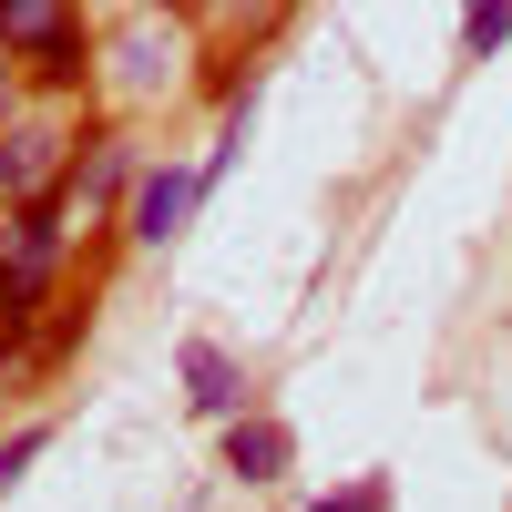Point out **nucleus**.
I'll return each instance as SVG.
<instances>
[{
    "mask_svg": "<svg viewBox=\"0 0 512 512\" xmlns=\"http://www.w3.org/2000/svg\"><path fill=\"white\" fill-rule=\"evenodd\" d=\"M512 41V0H461V62H492Z\"/></svg>",
    "mask_w": 512,
    "mask_h": 512,
    "instance_id": "nucleus-8",
    "label": "nucleus"
},
{
    "mask_svg": "<svg viewBox=\"0 0 512 512\" xmlns=\"http://www.w3.org/2000/svg\"><path fill=\"white\" fill-rule=\"evenodd\" d=\"M0 52L31 72V93H93V21L82 0H0Z\"/></svg>",
    "mask_w": 512,
    "mask_h": 512,
    "instance_id": "nucleus-2",
    "label": "nucleus"
},
{
    "mask_svg": "<svg viewBox=\"0 0 512 512\" xmlns=\"http://www.w3.org/2000/svg\"><path fill=\"white\" fill-rule=\"evenodd\" d=\"M41 451H52V420H21V431H11V441H0V502H11V492H21V472H31V461H41Z\"/></svg>",
    "mask_w": 512,
    "mask_h": 512,
    "instance_id": "nucleus-9",
    "label": "nucleus"
},
{
    "mask_svg": "<svg viewBox=\"0 0 512 512\" xmlns=\"http://www.w3.org/2000/svg\"><path fill=\"white\" fill-rule=\"evenodd\" d=\"M216 431H226V472L246 482V492H267V482H287L297 472V431H287V420L277 410H236V420H216Z\"/></svg>",
    "mask_w": 512,
    "mask_h": 512,
    "instance_id": "nucleus-6",
    "label": "nucleus"
},
{
    "mask_svg": "<svg viewBox=\"0 0 512 512\" xmlns=\"http://www.w3.org/2000/svg\"><path fill=\"white\" fill-rule=\"evenodd\" d=\"M175 11H195V0H175Z\"/></svg>",
    "mask_w": 512,
    "mask_h": 512,
    "instance_id": "nucleus-12",
    "label": "nucleus"
},
{
    "mask_svg": "<svg viewBox=\"0 0 512 512\" xmlns=\"http://www.w3.org/2000/svg\"><path fill=\"white\" fill-rule=\"evenodd\" d=\"M175 369H185V410L195 420H236L246 410V359L226 349V338H185Z\"/></svg>",
    "mask_w": 512,
    "mask_h": 512,
    "instance_id": "nucleus-7",
    "label": "nucleus"
},
{
    "mask_svg": "<svg viewBox=\"0 0 512 512\" xmlns=\"http://www.w3.org/2000/svg\"><path fill=\"white\" fill-rule=\"evenodd\" d=\"M72 144H82V103L62 93H31L11 123H0V205H31L72 175Z\"/></svg>",
    "mask_w": 512,
    "mask_h": 512,
    "instance_id": "nucleus-3",
    "label": "nucleus"
},
{
    "mask_svg": "<svg viewBox=\"0 0 512 512\" xmlns=\"http://www.w3.org/2000/svg\"><path fill=\"white\" fill-rule=\"evenodd\" d=\"M134 175H144V144L123 134V123H82L62 195H72V216H82V226H113V216H123V195H134Z\"/></svg>",
    "mask_w": 512,
    "mask_h": 512,
    "instance_id": "nucleus-4",
    "label": "nucleus"
},
{
    "mask_svg": "<svg viewBox=\"0 0 512 512\" xmlns=\"http://www.w3.org/2000/svg\"><path fill=\"white\" fill-rule=\"evenodd\" d=\"M308 512H390V472H359V482H338V492H318Z\"/></svg>",
    "mask_w": 512,
    "mask_h": 512,
    "instance_id": "nucleus-10",
    "label": "nucleus"
},
{
    "mask_svg": "<svg viewBox=\"0 0 512 512\" xmlns=\"http://www.w3.org/2000/svg\"><path fill=\"white\" fill-rule=\"evenodd\" d=\"M195 205H205L195 164H175V154L154 164V154H144V175H134V195H123V216H113V226H123V246H144V256H154V246H175V236L195 226Z\"/></svg>",
    "mask_w": 512,
    "mask_h": 512,
    "instance_id": "nucleus-5",
    "label": "nucleus"
},
{
    "mask_svg": "<svg viewBox=\"0 0 512 512\" xmlns=\"http://www.w3.org/2000/svg\"><path fill=\"white\" fill-rule=\"evenodd\" d=\"M185 62H195V11H175V0H144L113 41H93V82L113 103H164Z\"/></svg>",
    "mask_w": 512,
    "mask_h": 512,
    "instance_id": "nucleus-1",
    "label": "nucleus"
},
{
    "mask_svg": "<svg viewBox=\"0 0 512 512\" xmlns=\"http://www.w3.org/2000/svg\"><path fill=\"white\" fill-rule=\"evenodd\" d=\"M21 103H31V72H21V62H11V52H0V123H11V113H21Z\"/></svg>",
    "mask_w": 512,
    "mask_h": 512,
    "instance_id": "nucleus-11",
    "label": "nucleus"
}]
</instances>
